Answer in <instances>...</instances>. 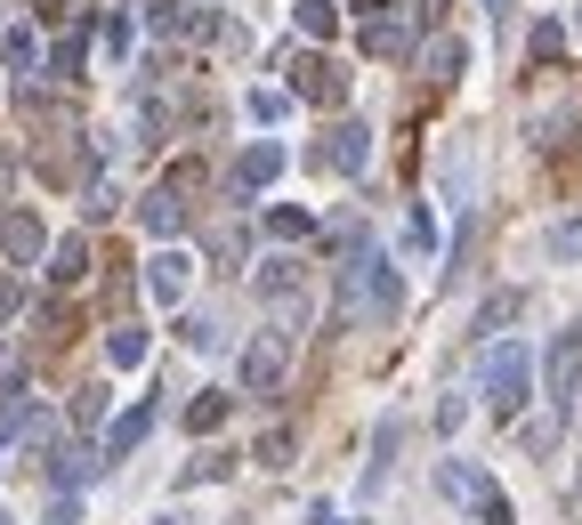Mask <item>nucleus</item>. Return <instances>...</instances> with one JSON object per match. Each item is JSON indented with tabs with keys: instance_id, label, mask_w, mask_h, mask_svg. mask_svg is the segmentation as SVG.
<instances>
[{
	"instance_id": "f257e3e1",
	"label": "nucleus",
	"mask_w": 582,
	"mask_h": 525,
	"mask_svg": "<svg viewBox=\"0 0 582 525\" xmlns=\"http://www.w3.org/2000/svg\"><path fill=\"white\" fill-rule=\"evenodd\" d=\"M357 307L372 315V324H397V315H405V276H397V259H388L381 243L348 250V267H340V324Z\"/></svg>"
},
{
	"instance_id": "f03ea898",
	"label": "nucleus",
	"mask_w": 582,
	"mask_h": 525,
	"mask_svg": "<svg viewBox=\"0 0 582 525\" xmlns=\"http://www.w3.org/2000/svg\"><path fill=\"white\" fill-rule=\"evenodd\" d=\"M477 388H486L493 420H517L534 396V348L526 340H486V364H477Z\"/></svg>"
},
{
	"instance_id": "7ed1b4c3",
	"label": "nucleus",
	"mask_w": 582,
	"mask_h": 525,
	"mask_svg": "<svg viewBox=\"0 0 582 525\" xmlns=\"http://www.w3.org/2000/svg\"><path fill=\"white\" fill-rule=\"evenodd\" d=\"M436 493H445V501H469L486 525H517V517H510V493L493 486L477 460H436Z\"/></svg>"
},
{
	"instance_id": "20e7f679",
	"label": "nucleus",
	"mask_w": 582,
	"mask_h": 525,
	"mask_svg": "<svg viewBox=\"0 0 582 525\" xmlns=\"http://www.w3.org/2000/svg\"><path fill=\"white\" fill-rule=\"evenodd\" d=\"M291 355H300V331H259L252 348H243V364H235V381H243V396H276L283 388V372H291Z\"/></svg>"
},
{
	"instance_id": "39448f33",
	"label": "nucleus",
	"mask_w": 582,
	"mask_h": 525,
	"mask_svg": "<svg viewBox=\"0 0 582 525\" xmlns=\"http://www.w3.org/2000/svg\"><path fill=\"white\" fill-rule=\"evenodd\" d=\"M543 381H550L558 420H567V412H574V396H582V324H567V331L543 348Z\"/></svg>"
},
{
	"instance_id": "423d86ee",
	"label": "nucleus",
	"mask_w": 582,
	"mask_h": 525,
	"mask_svg": "<svg viewBox=\"0 0 582 525\" xmlns=\"http://www.w3.org/2000/svg\"><path fill=\"white\" fill-rule=\"evenodd\" d=\"M291 97H307V105H348V73L331 66V57L300 49V57H291Z\"/></svg>"
},
{
	"instance_id": "0eeeda50",
	"label": "nucleus",
	"mask_w": 582,
	"mask_h": 525,
	"mask_svg": "<svg viewBox=\"0 0 582 525\" xmlns=\"http://www.w3.org/2000/svg\"><path fill=\"white\" fill-rule=\"evenodd\" d=\"M186 291H195V259H186L178 243H162L154 259H146V300H154V307H178Z\"/></svg>"
},
{
	"instance_id": "6e6552de",
	"label": "nucleus",
	"mask_w": 582,
	"mask_h": 525,
	"mask_svg": "<svg viewBox=\"0 0 582 525\" xmlns=\"http://www.w3.org/2000/svg\"><path fill=\"white\" fill-rule=\"evenodd\" d=\"M316 162H324V171H340V178H357L364 162H372V121H340V130L316 145Z\"/></svg>"
},
{
	"instance_id": "1a4fd4ad",
	"label": "nucleus",
	"mask_w": 582,
	"mask_h": 525,
	"mask_svg": "<svg viewBox=\"0 0 582 525\" xmlns=\"http://www.w3.org/2000/svg\"><path fill=\"white\" fill-rule=\"evenodd\" d=\"M397 243H405V259H412V267H436V259H445V226H436V210H429V202H412V210H405V235H397Z\"/></svg>"
},
{
	"instance_id": "9d476101",
	"label": "nucleus",
	"mask_w": 582,
	"mask_h": 525,
	"mask_svg": "<svg viewBox=\"0 0 582 525\" xmlns=\"http://www.w3.org/2000/svg\"><path fill=\"white\" fill-rule=\"evenodd\" d=\"M276 178H283V145L276 138H252L235 154V186H243V195H259V186H276Z\"/></svg>"
},
{
	"instance_id": "9b49d317",
	"label": "nucleus",
	"mask_w": 582,
	"mask_h": 525,
	"mask_svg": "<svg viewBox=\"0 0 582 525\" xmlns=\"http://www.w3.org/2000/svg\"><path fill=\"white\" fill-rule=\"evenodd\" d=\"M0 250H9L16 267H33L40 250H49V226H40L33 210H9V219H0Z\"/></svg>"
},
{
	"instance_id": "f8f14e48",
	"label": "nucleus",
	"mask_w": 582,
	"mask_h": 525,
	"mask_svg": "<svg viewBox=\"0 0 582 525\" xmlns=\"http://www.w3.org/2000/svg\"><path fill=\"white\" fill-rule=\"evenodd\" d=\"M397 445H405V420L388 412L381 429H372V460H364V501H372V493L388 486V469H397Z\"/></svg>"
},
{
	"instance_id": "ddd939ff",
	"label": "nucleus",
	"mask_w": 582,
	"mask_h": 525,
	"mask_svg": "<svg viewBox=\"0 0 582 525\" xmlns=\"http://www.w3.org/2000/svg\"><path fill=\"white\" fill-rule=\"evenodd\" d=\"M138 226H146L154 243H171L178 226H186V195H171V186H154V195L138 202Z\"/></svg>"
},
{
	"instance_id": "4468645a",
	"label": "nucleus",
	"mask_w": 582,
	"mask_h": 525,
	"mask_svg": "<svg viewBox=\"0 0 582 525\" xmlns=\"http://www.w3.org/2000/svg\"><path fill=\"white\" fill-rule=\"evenodd\" d=\"M146 429H154V405H130V412L114 420V429H106V469H114V460H130V453L146 445Z\"/></svg>"
},
{
	"instance_id": "2eb2a0df",
	"label": "nucleus",
	"mask_w": 582,
	"mask_h": 525,
	"mask_svg": "<svg viewBox=\"0 0 582 525\" xmlns=\"http://www.w3.org/2000/svg\"><path fill=\"white\" fill-rule=\"evenodd\" d=\"M97 469H106V453H81V445H66V453L49 460V477H57V486H66V493H73V486H90Z\"/></svg>"
},
{
	"instance_id": "dca6fc26",
	"label": "nucleus",
	"mask_w": 582,
	"mask_h": 525,
	"mask_svg": "<svg viewBox=\"0 0 582 525\" xmlns=\"http://www.w3.org/2000/svg\"><path fill=\"white\" fill-rule=\"evenodd\" d=\"M81 276H90V243H73V235H66V243L49 250V283H57V291H73Z\"/></svg>"
},
{
	"instance_id": "f3484780",
	"label": "nucleus",
	"mask_w": 582,
	"mask_h": 525,
	"mask_svg": "<svg viewBox=\"0 0 582 525\" xmlns=\"http://www.w3.org/2000/svg\"><path fill=\"white\" fill-rule=\"evenodd\" d=\"M421 66H429L436 81H462V66H469V49H462V40H453V33H436L429 49H421Z\"/></svg>"
},
{
	"instance_id": "a211bd4d",
	"label": "nucleus",
	"mask_w": 582,
	"mask_h": 525,
	"mask_svg": "<svg viewBox=\"0 0 582 525\" xmlns=\"http://www.w3.org/2000/svg\"><path fill=\"white\" fill-rule=\"evenodd\" d=\"M259 300H276V307L300 300V259H267L259 267Z\"/></svg>"
},
{
	"instance_id": "6ab92c4d",
	"label": "nucleus",
	"mask_w": 582,
	"mask_h": 525,
	"mask_svg": "<svg viewBox=\"0 0 582 525\" xmlns=\"http://www.w3.org/2000/svg\"><path fill=\"white\" fill-rule=\"evenodd\" d=\"M97 40H106V57H114V66H130V49H138V25H130L121 9H106V16H97Z\"/></svg>"
},
{
	"instance_id": "aec40b11",
	"label": "nucleus",
	"mask_w": 582,
	"mask_h": 525,
	"mask_svg": "<svg viewBox=\"0 0 582 525\" xmlns=\"http://www.w3.org/2000/svg\"><path fill=\"white\" fill-rule=\"evenodd\" d=\"M186 429H195V436L226 429V388H195V405H186Z\"/></svg>"
},
{
	"instance_id": "412c9836",
	"label": "nucleus",
	"mask_w": 582,
	"mask_h": 525,
	"mask_svg": "<svg viewBox=\"0 0 582 525\" xmlns=\"http://www.w3.org/2000/svg\"><path fill=\"white\" fill-rule=\"evenodd\" d=\"M106 364H114V372H138V364H146V331L114 324V331H106Z\"/></svg>"
},
{
	"instance_id": "4be33fe9",
	"label": "nucleus",
	"mask_w": 582,
	"mask_h": 525,
	"mask_svg": "<svg viewBox=\"0 0 582 525\" xmlns=\"http://www.w3.org/2000/svg\"><path fill=\"white\" fill-rule=\"evenodd\" d=\"M33 57H40L33 25H9V33H0V66H9V73H33Z\"/></svg>"
},
{
	"instance_id": "5701e85b",
	"label": "nucleus",
	"mask_w": 582,
	"mask_h": 525,
	"mask_svg": "<svg viewBox=\"0 0 582 525\" xmlns=\"http://www.w3.org/2000/svg\"><path fill=\"white\" fill-rule=\"evenodd\" d=\"M567 25H558V16H543V25H534V40H526V49H534V66H558V57H567Z\"/></svg>"
},
{
	"instance_id": "b1692460",
	"label": "nucleus",
	"mask_w": 582,
	"mask_h": 525,
	"mask_svg": "<svg viewBox=\"0 0 582 525\" xmlns=\"http://www.w3.org/2000/svg\"><path fill=\"white\" fill-rule=\"evenodd\" d=\"M291 16H300V33H307V40H331V33H340V9H331V0H300Z\"/></svg>"
},
{
	"instance_id": "393cba45",
	"label": "nucleus",
	"mask_w": 582,
	"mask_h": 525,
	"mask_svg": "<svg viewBox=\"0 0 582 525\" xmlns=\"http://www.w3.org/2000/svg\"><path fill=\"white\" fill-rule=\"evenodd\" d=\"M405 25H388V16H381V25H364V57H405Z\"/></svg>"
},
{
	"instance_id": "a878e982",
	"label": "nucleus",
	"mask_w": 582,
	"mask_h": 525,
	"mask_svg": "<svg viewBox=\"0 0 582 525\" xmlns=\"http://www.w3.org/2000/svg\"><path fill=\"white\" fill-rule=\"evenodd\" d=\"M146 25H154L162 40H171V33H195V9H178V0H154V9H146Z\"/></svg>"
},
{
	"instance_id": "bb28decb",
	"label": "nucleus",
	"mask_w": 582,
	"mask_h": 525,
	"mask_svg": "<svg viewBox=\"0 0 582 525\" xmlns=\"http://www.w3.org/2000/svg\"><path fill=\"white\" fill-rule=\"evenodd\" d=\"M307 226H316V219H307V210H291V202H276V210H267V235H276V243H300Z\"/></svg>"
},
{
	"instance_id": "cd10ccee",
	"label": "nucleus",
	"mask_w": 582,
	"mask_h": 525,
	"mask_svg": "<svg viewBox=\"0 0 582 525\" xmlns=\"http://www.w3.org/2000/svg\"><path fill=\"white\" fill-rule=\"evenodd\" d=\"M81 66H90V40L66 33V40H57V81H81Z\"/></svg>"
},
{
	"instance_id": "c85d7f7f",
	"label": "nucleus",
	"mask_w": 582,
	"mask_h": 525,
	"mask_svg": "<svg viewBox=\"0 0 582 525\" xmlns=\"http://www.w3.org/2000/svg\"><path fill=\"white\" fill-rule=\"evenodd\" d=\"M226 469H235V460H226V453H195V460H186V486H219Z\"/></svg>"
},
{
	"instance_id": "c756f323",
	"label": "nucleus",
	"mask_w": 582,
	"mask_h": 525,
	"mask_svg": "<svg viewBox=\"0 0 582 525\" xmlns=\"http://www.w3.org/2000/svg\"><path fill=\"white\" fill-rule=\"evenodd\" d=\"M510 315H517V291H502V300H486V307H477V331H486V340H493V331H502Z\"/></svg>"
},
{
	"instance_id": "7c9ffc66",
	"label": "nucleus",
	"mask_w": 582,
	"mask_h": 525,
	"mask_svg": "<svg viewBox=\"0 0 582 525\" xmlns=\"http://www.w3.org/2000/svg\"><path fill=\"white\" fill-rule=\"evenodd\" d=\"M550 250H558V259H582V219H558L550 226Z\"/></svg>"
},
{
	"instance_id": "2f4dec72",
	"label": "nucleus",
	"mask_w": 582,
	"mask_h": 525,
	"mask_svg": "<svg viewBox=\"0 0 582 525\" xmlns=\"http://www.w3.org/2000/svg\"><path fill=\"white\" fill-rule=\"evenodd\" d=\"M259 460H267V469H283V460H291V429H267L259 436Z\"/></svg>"
},
{
	"instance_id": "473e14b6",
	"label": "nucleus",
	"mask_w": 582,
	"mask_h": 525,
	"mask_svg": "<svg viewBox=\"0 0 582 525\" xmlns=\"http://www.w3.org/2000/svg\"><path fill=\"white\" fill-rule=\"evenodd\" d=\"M178 340H186V348H219V324H211V315H186Z\"/></svg>"
},
{
	"instance_id": "72a5a7b5",
	"label": "nucleus",
	"mask_w": 582,
	"mask_h": 525,
	"mask_svg": "<svg viewBox=\"0 0 582 525\" xmlns=\"http://www.w3.org/2000/svg\"><path fill=\"white\" fill-rule=\"evenodd\" d=\"M252 114H259V121H283L291 97H283V90H252Z\"/></svg>"
},
{
	"instance_id": "f704fd0d",
	"label": "nucleus",
	"mask_w": 582,
	"mask_h": 525,
	"mask_svg": "<svg viewBox=\"0 0 582 525\" xmlns=\"http://www.w3.org/2000/svg\"><path fill=\"white\" fill-rule=\"evenodd\" d=\"M462 420H469V396H445V405H436V429H445V436L462 429Z\"/></svg>"
},
{
	"instance_id": "c9c22d12",
	"label": "nucleus",
	"mask_w": 582,
	"mask_h": 525,
	"mask_svg": "<svg viewBox=\"0 0 582 525\" xmlns=\"http://www.w3.org/2000/svg\"><path fill=\"white\" fill-rule=\"evenodd\" d=\"M114 202H121V195H114V178H90V219H106Z\"/></svg>"
},
{
	"instance_id": "e433bc0d",
	"label": "nucleus",
	"mask_w": 582,
	"mask_h": 525,
	"mask_svg": "<svg viewBox=\"0 0 582 525\" xmlns=\"http://www.w3.org/2000/svg\"><path fill=\"white\" fill-rule=\"evenodd\" d=\"M348 9H357L364 25H381V16H388V0H348Z\"/></svg>"
},
{
	"instance_id": "4c0bfd02",
	"label": "nucleus",
	"mask_w": 582,
	"mask_h": 525,
	"mask_svg": "<svg viewBox=\"0 0 582 525\" xmlns=\"http://www.w3.org/2000/svg\"><path fill=\"white\" fill-rule=\"evenodd\" d=\"M307 525H348V517L331 510V501H316V510H307Z\"/></svg>"
},
{
	"instance_id": "58836bf2",
	"label": "nucleus",
	"mask_w": 582,
	"mask_h": 525,
	"mask_svg": "<svg viewBox=\"0 0 582 525\" xmlns=\"http://www.w3.org/2000/svg\"><path fill=\"white\" fill-rule=\"evenodd\" d=\"M81 9H90V0H49V16H57V25H66V16H81Z\"/></svg>"
},
{
	"instance_id": "ea45409f",
	"label": "nucleus",
	"mask_w": 582,
	"mask_h": 525,
	"mask_svg": "<svg viewBox=\"0 0 582 525\" xmlns=\"http://www.w3.org/2000/svg\"><path fill=\"white\" fill-rule=\"evenodd\" d=\"M16 300H25V291H16V283H0V324L16 315Z\"/></svg>"
},
{
	"instance_id": "a19ab883",
	"label": "nucleus",
	"mask_w": 582,
	"mask_h": 525,
	"mask_svg": "<svg viewBox=\"0 0 582 525\" xmlns=\"http://www.w3.org/2000/svg\"><path fill=\"white\" fill-rule=\"evenodd\" d=\"M9 429H16V420H0V445H9Z\"/></svg>"
},
{
	"instance_id": "79ce46f5",
	"label": "nucleus",
	"mask_w": 582,
	"mask_h": 525,
	"mask_svg": "<svg viewBox=\"0 0 582 525\" xmlns=\"http://www.w3.org/2000/svg\"><path fill=\"white\" fill-rule=\"evenodd\" d=\"M486 9H493V16H502V9H510V0H486Z\"/></svg>"
},
{
	"instance_id": "37998d69",
	"label": "nucleus",
	"mask_w": 582,
	"mask_h": 525,
	"mask_svg": "<svg viewBox=\"0 0 582 525\" xmlns=\"http://www.w3.org/2000/svg\"><path fill=\"white\" fill-rule=\"evenodd\" d=\"M0 525H16V517H9V510H0Z\"/></svg>"
},
{
	"instance_id": "c03bdc74",
	"label": "nucleus",
	"mask_w": 582,
	"mask_h": 525,
	"mask_svg": "<svg viewBox=\"0 0 582 525\" xmlns=\"http://www.w3.org/2000/svg\"><path fill=\"white\" fill-rule=\"evenodd\" d=\"M574 33H582V9H574Z\"/></svg>"
}]
</instances>
